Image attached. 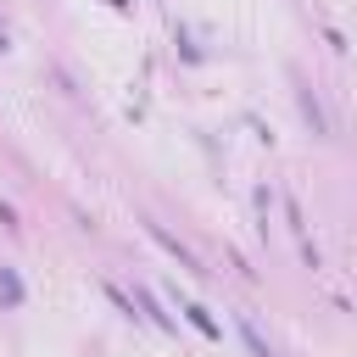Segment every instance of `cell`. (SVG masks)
<instances>
[{
    "label": "cell",
    "instance_id": "1",
    "mask_svg": "<svg viewBox=\"0 0 357 357\" xmlns=\"http://www.w3.org/2000/svg\"><path fill=\"white\" fill-rule=\"evenodd\" d=\"M245 346H251V357H268V346L257 340V329H245Z\"/></svg>",
    "mask_w": 357,
    "mask_h": 357
}]
</instances>
